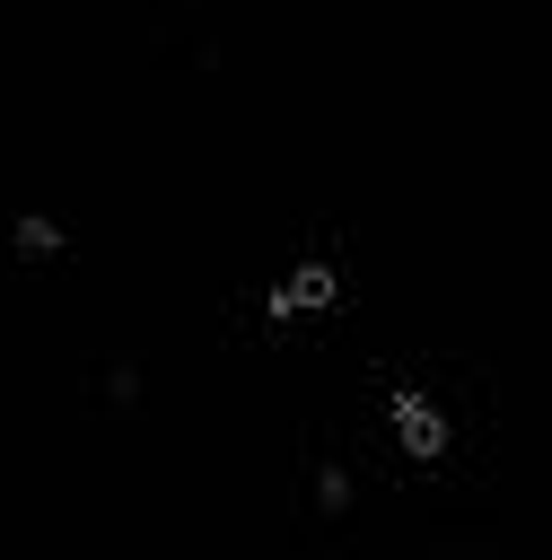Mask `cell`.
Listing matches in <instances>:
<instances>
[{
    "label": "cell",
    "mask_w": 552,
    "mask_h": 560,
    "mask_svg": "<svg viewBox=\"0 0 552 560\" xmlns=\"http://www.w3.org/2000/svg\"><path fill=\"white\" fill-rule=\"evenodd\" d=\"M386 429H394V446H403V464H447L456 455V420H447V402L438 394H421V385H386Z\"/></svg>",
    "instance_id": "1"
},
{
    "label": "cell",
    "mask_w": 552,
    "mask_h": 560,
    "mask_svg": "<svg viewBox=\"0 0 552 560\" xmlns=\"http://www.w3.org/2000/svg\"><path fill=\"white\" fill-rule=\"evenodd\" d=\"M464 560H491V551H464Z\"/></svg>",
    "instance_id": "2"
}]
</instances>
